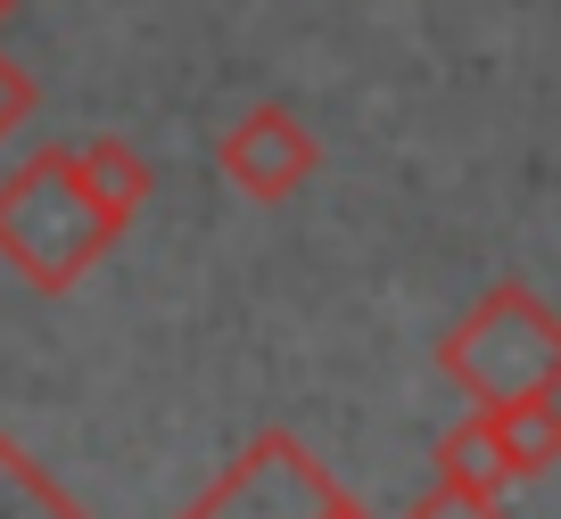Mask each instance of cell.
Masks as SVG:
<instances>
[{
  "mask_svg": "<svg viewBox=\"0 0 561 519\" xmlns=\"http://www.w3.org/2000/svg\"><path fill=\"white\" fill-rule=\"evenodd\" d=\"M0 519H83V511H75V503L58 495L50 478H42L34 453L0 437Z\"/></svg>",
  "mask_w": 561,
  "mask_h": 519,
  "instance_id": "8",
  "label": "cell"
},
{
  "mask_svg": "<svg viewBox=\"0 0 561 519\" xmlns=\"http://www.w3.org/2000/svg\"><path fill=\"white\" fill-rule=\"evenodd\" d=\"M215 173H224L240 198H256V207H280V198H298L322 173V140H314L306 116H289V107L264 100L215 140Z\"/></svg>",
  "mask_w": 561,
  "mask_h": 519,
  "instance_id": "4",
  "label": "cell"
},
{
  "mask_svg": "<svg viewBox=\"0 0 561 519\" xmlns=\"http://www.w3.org/2000/svg\"><path fill=\"white\" fill-rule=\"evenodd\" d=\"M488 420V446H495V462H504V478H545V470L561 462V396L545 388V396H512V404H495V413H479Z\"/></svg>",
  "mask_w": 561,
  "mask_h": 519,
  "instance_id": "5",
  "label": "cell"
},
{
  "mask_svg": "<svg viewBox=\"0 0 561 519\" xmlns=\"http://www.w3.org/2000/svg\"><path fill=\"white\" fill-rule=\"evenodd\" d=\"M9 9H18V0H0V25H9Z\"/></svg>",
  "mask_w": 561,
  "mask_h": 519,
  "instance_id": "10",
  "label": "cell"
},
{
  "mask_svg": "<svg viewBox=\"0 0 561 519\" xmlns=\"http://www.w3.org/2000/svg\"><path fill=\"white\" fill-rule=\"evenodd\" d=\"M34 74L18 67V58H0V149H9V132H25V116H34Z\"/></svg>",
  "mask_w": 561,
  "mask_h": 519,
  "instance_id": "9",
  "label": "cell"
},
{
  "mask_svg": "<svg viewBox=\"0 0 561 519\" xmlns=\"http://www.w3.org/2000/svg\"><path fill=\"white\" fill-rule=\"evenodd\" d=\"M75 173H83V191L100 198V215L116 231L133 223L140 198H149V157H140L133 140H83V149H75Z\"/></svg>",
  "mask_w": 561,
  "mask_h": 519,
  "instance_id": "7",
  "label": "cell"
},
{
  "mask_svg": "<svg viewBox=\"0 0 561 519\" xmlns=\"http://www.w3.org/2000/svg\"><path fill=\"white\" fill-rule=\"evenodd\" d=\"M438 371L471 396V413H495L512 396H561V313L528 280H495L471 313L438 338Z\"/></svg>",
  "mask_w": 561,
  "mask_h": 519,
  "instance_id": "2",
  "label": "cell"
},
{
  "mask_svg": "<svg viewBox=\"0 0 561 519\" xmlns=\"http://www.w3.org/2000/svg\"><path fill=\"white\" fill-rule=\"evenodd\" d=\"M116 247V223L100 215V198L83 191L75 149L42 140L0 173V264L25 280L34 297H67L91 280V264Z\"/></svg>",
  "mask_w": 561,
  "mask_h": 519,
  "instance_id": "1",
  "label": "cell"
},
{
  "mask_svg": "<svg viewBox=\"0 0 561 519\" xmlns=\"http://www.w3.org/2000/svg\"><path fill=\"white\" fill-rule=\"evenodd\" d=\"M182 519H364V503L339 495V478L298 446V437H256Z\"/></svg>",
  "mask_w": 561,
  "mask_h": 519,
  "instance_id": "3",
  "label": "cell"
},
{
  "mask_svg": "<svg viewBox=\"0 0 561 519\" xmlns=\"http://www.w3.org/2000/svg\"><path fill=\"white\" fill-rule=\"evenodd\" d=\"M504 462H495V446H488V420H462V429H446L438 437V495L446 503H462V511H495L504 503Z\"/></svg>",
  "mask_w": 561,
  "mask_h": 519,
  "instance_id": "6",
  "label": "cell"
}]
</instances>
